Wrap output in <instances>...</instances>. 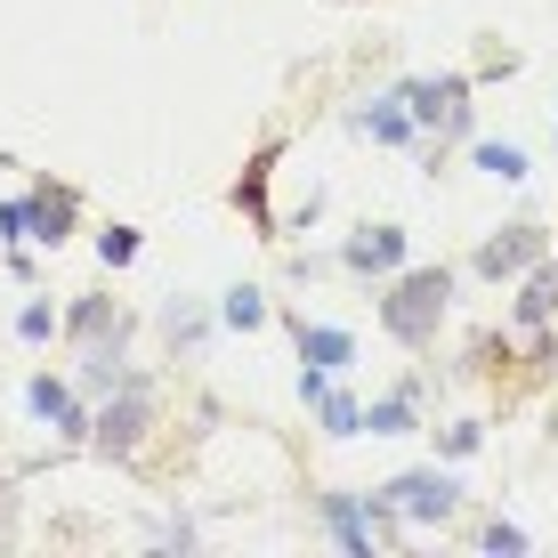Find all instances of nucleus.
Here are the masks:
<instances>
[{
	"instance_id": "f257e3e1",
	"label": "nucleus",
	"mask_w": 558,
	"mask_h": 558,
	"mask_svg": "<svg viewBox=\"0 0 558 558\" xmlns=\"http://www.w3.org/2000/svg\"><path fill=\"white\" fill-rule=\"evenodd\" d=\"M446 292H453L446 267H413V276L397 283L389 300H380V324H389V340H405V349L437 340V324H446Z\"/></svg>"
},
{
	"instance_id": "f03ea898",
	"label": "nucleus",
	"mask_w": 558,
	"mask_h": 558,
	"mask_svg": "<svg viewBox=\"0 0 558 558\" xmlns=\"http://www.w3.org/2000/svg\"><path fill=\"white\" fill-rule=\"evenodd\" d=\"M89 437H98L106 453H130L146 437V380H130L122 373V397H106V413L89 421Z\"/></svg>"
},
{
	"instance_id": "7ed1b4c3",
	"label": "nucleus",
	"mask_w": 558,
	"mask_h": 558,
	"mask_svg": "<svg viewBox=\"0 0 558 558\" xmlns=\"http://www.w3.org/2000/svg\"><path fill=\"white\" fill-rule=\"evenodd\" d=\"M397 510H413V518H437V526H446V518L461 510V486H453V477L446 470H413V477H397Z\"/></svg>"
},
{
	"instance_id": "20e7f679",
	"label": "nucleus",
	"mask_w": 558,
	"mask_h": 558,
	"mask_svg": "<svg viewBox=\"0 0 558 558\" xmlns=\"http://www.w3.org/2000/svg\"><path fill=\"white\" fill-rule=\"evenodd\" d=\"M470 82H461V73H446V82H413L405 89V106H413V122H429V130H461L470 122Z\"/></svg>"
},
{
	"instance_id": "39448f33",
	"label": "nucleus",
	"mask_w": 558,
	"mask_h": 558,
	"mask_svg": "<svg viewBox=\"0 0 558 558\" xmlns=\"http://www.w3.org/2000/svg\"><path fill=\"white\" fill-rule=\"evenodd\" d=\"M534 259H543V227H510V235H494L486 252H477V276L502 283V276H518V267H534Z\"/></svg>"
},
{
	"instance_id": "423d86ee",
	"label": "nucleus",
	"mask_w": 558,
	"mask_h": 558,
	"mask_svg": "<svg viewBox=\"0 0 558 558\" xmlns=\"http://www.w3.org/2000/svg\"><path fill=\"white\" fill-rule=\"evenodd\" d=\"M397 259H405V235H397V227H364V235L349 243V267H356V276H389Z\"/></svg>"
},
{
	"instance_id": "0eeeda50",
	"label": "nucleus",
	"mask_w": 558,
	"mask_h": 558,
	"mask_svg": "<svg viewBox=\"0 0 558 558\" xmlns=\"http://www.w3.org/2000/svg\"><path fill=\"white\" fill-rule=\"evenodd\" d=\"M349 356H356V340L340 332V324H300V364H316V373H340Z\"/></svg>"
},
{
	"instance_id": "6e6552de",
	"label": "nucleus",
	"mask_w": 558,
	"mask_h": 558,
	"mask_svg": "<svg viewBox=\"0 0 558 558\" xmlns=\"http://www.w3.org/2000/svg\"><path fill=\"white\" fill-rule=\"evenodd\" d=\"M25 219H33V243H65V227H73V195H65V186H41V195L25 203Z\"/></svg>"
},
{
	"instance_id": "1a4fd4ad",
	"label": "nucleus",
	"mask_w": 558,
	"mask_h": 558,
	"mask_svg": "<svg viewBox=\"0 0 558 558\" xmlns=\"http://www.w3.org/2000/svg\"><path fill=\"white\" fill-rule=\"evenodd\" d=\"M33 413H41V421H57L65 437H89V413L65 397V380H33Z\"/></svg>"
},
{
	"instance_id": "9d476101",
	"label": "nucleus",
	"mask_w": 558,
	"mask_h": 558,
	"mask_svg": "<svg viewBox=\"0 0 558 558\" xmlns=\"http://www.w3.org/2000/svg\"><path fill=\"white\" fill-rule=\"evenodd\" d=\"M550 316H558V267H550V259H534L526 292H518V324H550Z\"/></svg>"
},
{
	"instance_id": "9b49d317",
	"label": "nucleus",
	"mask_w": 558,
	"mask_h": 558,
	"mask_svg": "<svg viewBox=\"0 0 558 558\" xmlns=\"http://www.w3.org/2000/svg\"><path fill=\"white\" fill-rule=\"evenodd\" d=\"M364 429L373 437H405L413 429V389H397V397H380L373 413H364Z\"/></svg>"
},
{
	"instance_id": "f8f14e48",
	"label": "nucleus",
	"mask_w": 558,
	"mask_h": 558,
	"mask_svg": "<svg viewBox=\"0 0 558 558\" xmlns=\"http://www.w3.org/2000/svg\"><path fill=\"white\" fill-rule=\"evenodd\" d=\"M267 170H276V146H267V154H259V162H252V170H243V186H235V203H243V210H252V219H259V227H276V219H267Z\"/></svg>"
},
{
	"instance_id": "ddd939ff",
	"label": "nucleus",
	"mask_w": 558,
	"mask_h": 558,
	"mask_svg": "<svg viewBox=\"0 0 558 558\" xmlns=\"http://www.w3.org/2000/svg\"><path fill=\"white\" fill-rule=\"evenodd\" d=\"M227 324H235V332H259V324H267V300L252 292V283H235V292H227Z\"/></svg>"
},
{
	"instance_id": "4468645a",
	"label": "nucleus",
	"mask_w": 558,
	"mask_h": 558,
	"mask_svg": "<svg viewBox=\"0 0 558 558\" xmlns=\"http://www.w3.org/2000/svg\"><path fill=\"white\" fill-rule=\"evenodd\" d=\"M316 405H324V429H332V437H356V429H364V405H356V397H332V389H324Z\"/></svg>"
},
{
	"instance_id": "2eb2a0df",
	"label": "nucleus",
	"mask_w": 558,
	"mask_h": 558,
	"mask_svg": "<svg viewBox=\"0 0 558 558\" xmlns=\"http://www.w3.org/2000/svg\"><path fill=\"white\" fill-rule=\"evenodd\" d=\"M356 130H364V138H405L413 122H405V113H397V98H380L373 113H356Z\"/></svg>"
},
{
	"instance_id": "dca6fc26",
	"label": "nucleus",
	"mask_w": 558,
	"mask_h": 558,
	"mask_svg": "<svg viewBox=\"0 0 558 558\" xmlns=\"http://www.w3.org/2000/svg\"><path fill=\"white\" fill-rule=\"evenodd\" d=\"M477 170H486V179H526V154H518V146H477Z\"/></svg>"
},
{
	"instance_id": "f3484780",
	"label": "nucleus",
	"mask_w": 558,
	"mask_h": 558,
	"mask_svg": "<svg viewBox=\"0 0 558 558\" xmlns=\"http://www.w3.org/2000/svg\"><path fill=\"white\" fill-rule=\"evenodd\" d=\"M324 518H332V534H340V543H349V550H373V534H364V526H356V510H349V494H332V502H324Z\"/></svg>"
},
{
	"instance_id": "a211bd4d",
	"label": "nucleus",
	"mask_w": 558,
	"mask_h": 558,
	"mask_svg": "<svg viewBox=\"0 0 558 558\" xmlns=\"http://www.w3.org/2000/svg\"><path fill=\"white\" fill-rule=\"evenodd\" d=\"M98 259H106V267H130V259H138V227H106V235H98Z\"/></svg>"
},
{
	"instance_id": "6ab92c4d",
	"label": "nucleus",
	"mask_w": 558,
	"mask_h": 558,
	"mask_svg": "<svg viewBox=\"0 0 558 558\" xmlns=\"http://www.w3.org/2000/svg\"><path fill=\"white\" fill-rule=\"evenodd\" d=\"M162 332L195 349V340H203V316H195V307H179V300H170V307H162Z\"/></svg>"
},
{
	"instance_id": "aec40b11",
	"label": "nucleus",
	"mask_w": 558,
	"mask_h": 558,
	"mask_svg": "<svg viewBox=\"0 0 558 558\" xmlns=\"http://www.w3.org/2000/svg\"><path fill=\"white\" fill-rule=\"evenodd\" d=\"M16 332H25V340H57V307H41V300H33L25 316H16Z\"/></svg>"
},
{
	"instance_id": "412c9836",
	"label": "nucleus",
	"mask_w": 558,
	"mask_h": 558,
	"mask_svg": "<svg viewBox=\"0 0 558 558\" xmlns=\"http://www.w3.org/2000/svg\"><path fill=\"white\" fill-rule=\"evenodd\" d=\"M0 235H16V243H25V235H33V219H25V203H0Z\"/></svg>"
},
{
	"instance_id": "4be33fe9",
	"label": "nucleus",
	"mask_w": 558,
	"mask_h": 558,
	"mask_svg": "<svg viewBox=\"0 0 558 558\" xmlns=\"http://www.w3.org/2000/svg\"><path fill=\"white\" fill-rule=\"evenodd\" d=\"M486 550H526V534H518V526H502V518H494V526H486Z\"/></svg>"
},
{
	"instance_id": "5701e85b",
	"label": "nucleus",
	"mask_w": 558,
	"mask_h": 558,
	"mask_svg": "<svg viewBox=\"0 0 558 558\" xmlns=\"http://www.w3.org/2000/svg\"><path fill=\"white\" fill-rule=\"evenodd\" d=\"M446 453L461 461V453H477V421H461V429H446Z\"/></svg>"
}]
</instances>
